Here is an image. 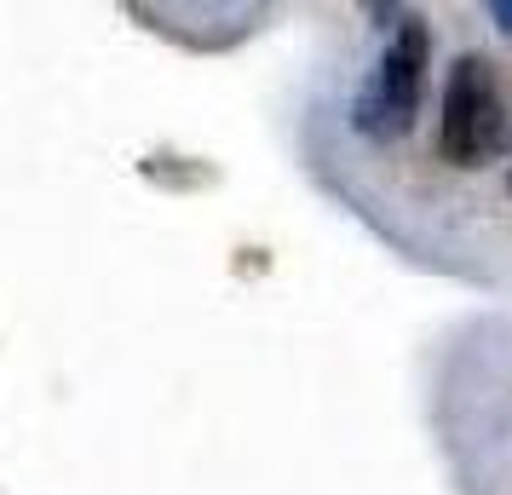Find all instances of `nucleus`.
Instances as JSON below:
<instances>
[{
    "label": "nucleus",
    "mask_w": 512,
    "mask_h": 495,
    "mask_svg": "<svg viewBox=\"0 0 512 495\" xmlns=\"http://www.w3.org/2000/svg\"><path fill=\"white\" fill-rule=\"evenodd\" d=\"M507 190H512V173H507Z\"/></svg>",
    "instance_id": "obj_4"
},
{
    "label": "nucleus",
    "mask_w": 512,
    "mask_h": 495,
    "mask_svg": "<svg viewBox=\"0 0 512 495\" xmlns=\"http://www.w3.org/2000/svg\"><path fill=\"white\" fill-rule=\"evenodd\" d=\"M426 58H432V29L420 18H403L392 41L380 52L374 75L351 104V127L374 144H397L420 116V93H426Z\"/></svg>",
    "instance_id": "obj_1"
},
{
    "label": "nucleus",
    "mask_w": 512,
    "mask_h": 495,
    "mask_svg": "<svg viewBox=\"0 0 512 495\" xmlns=\"http://www.w3.org/2000/svg\"><path fill=\"white\" fill-rule=\"evenodd\" d=\"M512 139L507 104L495 87V64L478 52H461L455 70L443 81V121H438V150L449 167H484L501 156Z\"/></svg>",
    "instance_id": "obj_2"
},
{
    "label": "nucleus",
    "mask_w": 512,
    "mask_h": 495,
    "mask_svg": "<svg viewBox=\"0 0 512 495\" xmlns=\"http://www.w3.org/2000/svg\"><path fill=\"white\" fill-rule=\"evenodd\" d=\"M489 18H495V29H501V41H512V0H495Z\"/></svg>",
    "instance_id": "obj_3"
}]
</instances>
